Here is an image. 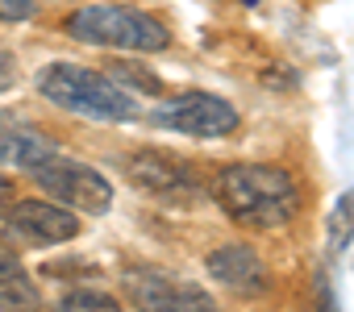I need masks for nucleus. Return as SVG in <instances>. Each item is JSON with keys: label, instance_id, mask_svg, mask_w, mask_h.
<instances>
[{"label": "nucleus", "instance_id": "0eeeda50", "mask_svg": "<svg viewBox=\"0 0 354 312\" xmlns=\"http://www.w3.org/2000/svg\"><path fill=\"white\" fill-rule=\"evenodd\" d=\"M0 233L21 242V246H63V242H75L80 237V213L63 208V204H50V200H9L0 208Z\"/></svg>", "mask_w": 354, "mask_h": 312}, {"label": "nucleus", "instance_id": "39448f33", "mask_svg": "<svg viewBox=\"0 0 354 312\" xmlns=\"http://www.w3.org/2000/svg\"><path fill=\"white\" fill-rule=\"evenodd\" d=\"M125 179L167 204H201V196H205L196 167L188 159H180V154H167L154 146L125 154Z\"/></svg>", "mask_w": 354, "mask_h": 312}, {"label": "nucleus", "instance_id": "f257e3e1", "mask_svg": "<svg viewBox=\"0 0 354 312\" xmlns=\"http://www.w3.org/2000/svg\"><path fill=\"white\" fill-rule=\"evenodd\" d=\"M213 200L242 229H283L300 213V184L275 163H234L217 171Z\"/></svg>", "mask_w": 354, "mask_h": 312}, {"label": "nucleus", "instance_id": "2eb2a0df", "mask_svg": "<svg viewBox=\"0 0 354 312\" xmlns=\"http://www.w3.org/2000/svg\"><path fill=\"white\" fill-rule=\"evenodd\" d=\"M38 13L34 0H0V26H17V21H30Z\"/></svg>", "mask_w": 354, "mask_h": 312}, {"label": "nucleus", "instance_id": "f03ea898", "mask_svg": "<svg viewBox=\"0 0 354 312\" xmlns=\"http://www.w3.org/2000/svg\"><path fill=\"white\" fill-rule=\"evenodd\" d=\"M38 92L63 113L88 117V121H133L138 96L121 88L109 71H92L80 63H46L38 71Z\"/></svg>", "mask_w": 354, "mask_h": 312}, {"label": "nucleus", "instance_id": "1a4fd4ad", "mask_svg": "<svg viewBox=\"0 0 354 312\" xmlns=\"http://www.w3.org/2000/svg\"><path fill=\"white\" fill-rule=\"evenodd\" d=\"M205 266H209L213 283L225 287V291H234V295H259V291L267 287V262H263L250 246H242V242L217 246V250L205 258Z\"/></svg>", "mask_w": 354, "mask_h": 312}, {"label": "nucleus", "instance_id": "f8f14e48", "mask_svg": "<svg viewBox=\"0 0 354 312\" xmlns=\"http://www.w3.org/2000/svg\"><path fill=\"white\" fill-rule=\"evenodd\" d=\"M354 246V188H346L325 217V254L337 258Z\"/></svg>", "mask_w": 354, "mask_h": 312}, {"label": "nucleus", "instance_id": "20e7f679", "mask_svg": "<svg viewBox=\"0 0 354 312\" xmlns=\"http://www.w3.org/2000/svg\"><path fill=\"white\" fill-rule=\"evenodd\" d=\"M26 175H30L50 200H59V204L71 208V213L104 217V213L113 208V184H109L96 167L71 159V154H63V150H50L46 159H38L34 167H26Z\"/></svg>", "mask_w": 354, "mask_h": 312}, {"label": "nucleus", "instance_id": "4468645a", "mask_svg": "<svg viewBox=\"0 0 354 312\" xmlns=\"http://www.w3.org/2000/svg\"><path fill=\"white\" fill-rule=\"evenodd\" d=\"M304 312H337V295H333V283L325 279V271L313 279V295H308Z\"/></svg>", "mask_w": 354, "mask_h": 312}, {"label": "nucleus", "instance_id": "6e6552de", "mask_svg": "<svg viewBox=\"0 0 354 312\" xmlns=\"http://www.w3.org/2000/svg\"><path fill=\"white\" fill-rule=\"evenodd\" d=\"M125 291L138 312H217V304L205 287L162 275V271H146V266L125 275Z\"/></svg>", "mask_w": 354, "mask_h": 312}, {"label": "nucleus", "instance_id": "ddd939ff", "mask_svg": "<svg viewBox=\"0 0 354 312\" xmlns=\"http://www.w3.org/2000/svg\"><path fill=\"white\" fill-rule=\"evenodd\" d=\"M55 312H125V308H121V300L109 295V291H96V287H71V291L59 295Z\"/></svg>", "mask_w": 354, "mask_h": 312}, {"label": "nucleus", "instance_id": "f3484780", "mask_svg": "<svg viewBox=\"0 0 354 312\" xmlns=\"http://www.w3.org/2000/svg\"><path fill=\"white\" fill-rule=\"evenodd\" d=\"M113 75H129V71H125V63H113ZM133 79H138V84H142L146 92H154V79H150V75H142V71H133Z\"/></svg>", "mask_w": 354, "mask_h": 312}, {"label": "nucleus", "instance_id": "dca6fc26", "mask_svg": "<svg viewBox=\"0 0 354 312\" xmlns=\"http://www.w3.org/2000/svg\"><path fill=\"white\" fill-rule=\"evenodd\" d=\"M17 79H21V67H17L13 50H9V46H0V92H9Z\"/></svg>", "mask_w": 354, "mask_h": 312}, {"label": "nucleus", "instance_id": "7ed1b4c3", "mask_svg": "<svg viewBox=\"0 0 354 312\" xmlns=\"http://www.w3.org/2000/svg\"><path fill=\"white\" fill-rule=\"evenodd\" d=\"M63 34L100 46V50H133V55H158L171 46V30L133 5H84L63 21Z\"/></svg>", "mask_w": 354, "mask_h": 312}, {"label": "nucleus", "instance_id": "423d86ee", "mask_svg": "<svg viewBox=\"0 0 354 312\" xmlns=\"http://www.w3.org/2000/svg\"><path fill=\"white\" fill-rule=\"evenodd\" d=\"M150 121L167 133H184V137H230L238 129V108L217 96V92H180L162 100Z\"/></svg>", "mask_w": 354, "mask_h": 312}, {"label": "nucleus", "instance_id": "a211bd4d", "mask_svg": "<svg viewBox=\"0 0 354 312\" xmlns=\"http://www.w3.org/2000/svg\"><path fill=\"white\" fill-rule=\"evenodd\" d=\"M9 200H17V188H13V179H9V175H0V208H5Z\"/></svg>", "mask_w": 354, "mask_h": 312}, {"label": "nucleus", "instance_id": "9b49d317", "mask_svg": "<svg viewBox=\"0 0 354 312\" xmlns=\"http://www.w3.org/2000/svg\"><path fill=\"white\" fill-rule=\"evenodd\" d=\"M38 283L9 246H0V312H38Z\"/></svg>", "mask_w": 354, "mask_h": 312}, {"label": "nucleus", "instance_id": "9d476101", "mask_svg": "<svg viewBox=\"0 0 354 312\" xmlns=\"http://www.w3.org/2000/svg\"><path fill=\"white\" fill-rule=\"evenodd\" d=\"M55 150V142L42 133V129H34V125H26V121H17V117H9V113H0V167H34L38 159H46V154Z\"/></svg>", "mask_w": 354, "mask_h": 312}]
</instances>
